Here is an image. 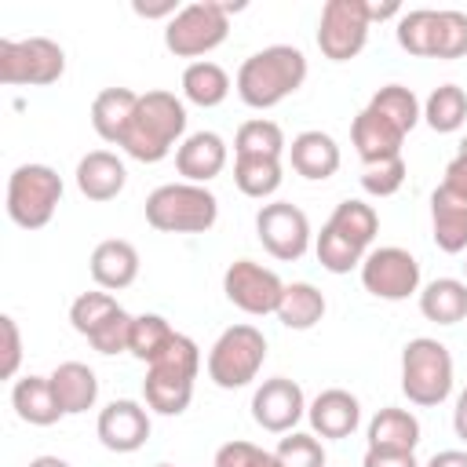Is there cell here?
I'll return each mask as SVG.
<instances>
[{"label": "cell", "mask_w": 467, "mask_h": 467, "mask_svg": "<svg viewBox=\"0 0 467 467\" xmlns=\"http://www.w3.org/2000/svg\"><path fill=\"white\" fill-rule=\"evenodd\" d=\"M365 0H325L317 18V47L328 62H350L368 44Z\"/></svg>", "instance_id": "obj_10"}, {"label": "cell", "mask_w": 467, "mask_h": 467, "mask_svg": "<svg viewBox=\"0 0 467 467\" xmlns=\"http://www.w3.org/2000/svg\"><path fill=\"white\" fill-rule=\"evenodd\" d=\"M423 467H467V449H441Z\"/></svg>", "instance_id": "obj_49"}, {"label": "cell", "mask_w": 467, "mask_h": 467, "mask_svg": "<svg viewBox=\"0 0 467 467\" xmlns=\"http://www.w3.org/2000/svg\"><path fill=\"white\" fill-rule=\"evenodd\" d=\"M368 109H376V113H383L387 120H394L405 135L423 120V106H420L416 91L405 88V84H383V88L368 99Z\"/></svg>", "instance_id": "obj_34"}, {"label": "cell", "mask_w": 467, "mask_h": 467, "mask_svg": "<svg viewBox=\"0 0 467 467\" xmlns=\"http://www.w3.org/2000/svg\"><path fill=\"white\" fill-rule=\"evenodd\" d=\"M201 372V347L175 332L171 343L146 365L142 379V398L146 409L157 416H182L193 401V379Z\"/></svg>", "instance_id": "obj_3"}, {"label": "cell", "mask_w": 467, "mask_h": 467, "mask_svg": "<svg viewBox=\"0 0 467 467\" xmlns=\"http://www.w3.org/2000/svg\"><path fill=\"white\" fill-rule=\"evenodd\" d=\"M328 226H332L336 234H343L347 241H354L358 248L368 252V244H372L376 234H379V215H376V208H372L368 201L347 197V201H339L336 212L328 215Z\"/></svg>", "instance_id": "obj_31"}, {"label": "cell", "mask_w": 467, "mask_h": 467, "mask_svg": "<svg viewBox=\"0 0 467 467\" xmlns=\"http://www.w3.org/2000/svg\"><path fill=\"white\" fill-rule=\"evenodd\" d=\"M131 314L120 306L113 317H106L91 336H88V343L99 350V354H124L128 350V343H131Z\"/></svg>", "instance_id": "obj_43"}, {"label": "cell", "mask_w": 467, "mask_h": 467, "mask_svg": "<svg viewBox=\"0 0 467 467\" xmlns=\"http://www.w3.org/2000/svg\"><path fill=\"white\" fill-rule=\"evenodd\" d=\"M285 153H288V142L277 120L252 117L234 135V157H285Z\"/></svg>", "instance_id": "obj_33"}, {"label": "cell", "mask_w": 467, "mask_h": 467, "mask_svg": "<svg viewBox=\"0 0 467 467\" xmlns=\"http://www.w3.org/2000/svg\"><path fill=\"white\" fill-rule=\"evenodd\" d=\"M368 449H394V452H416L420 445V420L409 409L387 405L368 420Z\"/></svg>", "instance_id": "obj_26"}, {"label": "cell", "mask_w": 467, "mask_h": 467, "mask_svg": "<svg viewBox=\"0 0 467 467\" xmlns=\"http://www.w3.org/2000/svg\"><path fill=\"white\" fill-rule=\"evenodd\" d=\"M182 99L186 102H193V106H201V109H212V106H219V102H226V95H230V73L219 66V62H212V58H201V62H190L186 69H182Z\"/></svg>", "instance_id": "obj_28"}, {"label": "cell", "mask_w": 467, "mask_h": 467, "mask_svg": "<svg viewBox=\"0 0 467 467\" xmlns=\"http://www.w3.org/2000/svg\"><path fill=\"white\" fill-rule=\"evenodd\" d=\"M120 310V303H117V296L113 292H102V288H95V292H80L73 303H69V325L88 339L106 317H113Z\"/></svg>", "instance_id": "obj_38"}, {"label": "cell", "mask_w": 467, "mask_h": 467, "mask_svg": "<svg viewBox=\"0 0 467 467\" xmlns=\"http://www.w3.org/2000/svg\"><path fill=\"white\" fill-rule=\"evenodd\" d=\"M361 285L376 299L401 303L420 292V263L409 248H398V244L368 248V255L361 263Z\"/></svg>", "instance_id": "obj_12"}, {"label": "cell", "mask_w": 467, "mask_h": 467, "mask_svg": "<svg viewBox=\"0 0 467 467\" xmlns=\"http://www.w3.org/2000/svg\"><path fill=\"white\" fill-rule=\"evenodd\" d=\"M131 11H135L139 18H168V22L179 15L175 0H157V4H142V0H135V4H131Z\"/></svg>", "instance_id": "obj_47"}, {"label": "cell", "mask_w": 467, "mask_h": 467, "mask_svg": "<svg viewBox=\"0 0 467 467\" xmlns=\"http://www.w3.org/2000/svg\"><path fill=\"white\" fill-rule=\"evenodd\" d=\"M314 252H317V263L328 270V274H350V270H361L365 263V248H358L354 241H347L343 234H336L328 223L321 226V234L314 237Z\"/></svg>", "instance_id": "obj_35"}, {"label": "cell", "mask_w": 467, "mask_h": 467, "mask_svg": "<svg viewBox=\"0 0 467 467\" xmlns=\"http://www.w3.org/2000/svg\"><path fill=\"white\" fill-rule=\"evenodd\" d=\"M441 186H449L452 193L467 197V157L456 153V157L445 164V179H441Z\"/></svg>", "instance_id": "obj_46"}, {"label": "cell", "mask_w": 467, "mask_h": 467, "mask_svg": "<svg viewBox=\"0 0 467 467\" xmlns=\"http://www.w3.org/2000/svg\"><path fill=\"white\" fill-rule=\"evenodd\" d=\"M0 332H4V361H0V376L4 379H15L18 376V365H22V332H18V321L11 314L0 317Z\"/></svg>", "instance_id": "obj_44"}, {"label": "cell", "mask_w": 467, "mask_h": 467, "mask_svg": "<svg viewBox=\"0 0 467 467\" xmlns=\"http://www.w3.org/2000/svg\"><path fill=\"white\" fill-rule=\"evenodd\" d=\"M288 164L296 175L310 179V182H325L339 171L343 157H339V142L321 131V128H310V131H299L292 142H288Z\"/></svg>", "instance_id": "obj_18"}, {"label": "cell", "mask_w": 467, "mask_h": 467, "mask_svg": "<svg viewBox=\"0 0 467 467\" xmlns=\"http://www.w3.org/2000/svg\"><path fill=\"white\" fill-rule=\"evenodd\" d=\"M62 204V175L51 164H18L7 175V219L22 230H44Z\"/></svg>", "instance_id": "obj_7"}, {"label": "cell", "mask_w": 467, "mask_h": 467, "mask_svg": "<svg viewBox=\"0 0 467 467\" xmlns=\"http://www.w3.org/2000/svg\"><path fill=\"white\" fill-rule=\"evenodd\" d=\"M452 431H456V438L467 445V387L456 394V409H452Z\"/></svg>", "instance_id": "obj_50"}, {"label": "cell", "mask_w": 467, "mask_h": 467, "mask_svg": "<svg viewBox=\"0 0 467 467\" xmlns=\"http://www.w3.org/2000/svg\"><path fill=\"white\" fill-rule=\"evenodd\" d=\"M186 139V102L175 91L153 88L139 95V106L128 120L120 150L139 164H157Z\"/></svg>", "instance_id": "obj_1"}, {"label": "cell", "mask_w": 467, "mask_h": 467, "mask_svg": "<svg viewBox=\"0 0 467 467\" xmlns=\"http://www.w3.org/2000/svg\"><path fill=\"white\" fill-rule=\"evenodd\" d=\"M241 7L244 4H223V0H197V4L179 7V15L171 22H164V47L175 58L201 62V55L215 51L226 40L230 15Z\"/></svg>", "instance_id": "obj_6"}, {"label": "cell", "mask_w": 467, "mask_h": 467, "mask_svg": "<svg viewBox=\"0 0 467 467\" xmlns=\"http://www.w3.org/2000/svg\"><path fill=\"white\" fill-rule=\"evenodd\" d=\"M153 467H171V463H153Z\"/></svg>", "instance_id": "obj_54"}, {"label": "cell", "mask_w": 467, "mask_h": 467, "mask_svg": "<svg viewBox=\"0 0 467 467\" xmlns=\"http://www.w3.org/2000/svg\"><path fill=\"white\" fill-rule=\"evenodd\" d=\"M66 51L51 36H26V40H0V84L7 88H47L62 80Z\"/></svg>", "instance_id": "obj_9"}, {"label": "cell", "mask_w": 467, "mask_h": 467, "mask_svg": "<svg viewBox=\"0 0 467 467\" xmlns=\"http://www.w3.org/2000/svg\"><path fill=\"white\" fill-rule=\"evenodd\" d=\"M124 182H128V168L113 150H91L77 161V190L95 204L113 201L124 190Z\"/></svg>", "instance_id": "obj_21"}, {"label": "cell", "mask_w": 467, "mask_h": 467, "mask_svg": "<svg viewBox=\"0 0 467 467\" xmlns=\"http://www.w3.org/2000/svg\"><path fill=\"white\" fill-rule=\"evenodd\" d=\"M463 281H467V263H463Z\"/></svg>", "instance_id": "obj_53"}, {"label": "cell", "mask_w": 467, "mask_h": 467, "mask_svg": "<svg viewBox=\"0 0 467 467\" xmlns=\"http://www.w3.org/2000/svg\"><path fill=\"white\" fill-rule=\"evenodd\" d=\"M467 55V15L456 7L438 11V26H434V44H431V58H463Z\"/></svg>", "instance_id": "obj_39"}, {"label": "cell", "mask_w": 467, "mask_h": 467, "mask_svg": "<svg viewBox=\"0 0 467 467\" xmlns=\"http://www.w3.org/2000/svg\"><path fill=\"white\" fill-rule=\"evenodd\" d=\"M219 219V201L197 182H164L146 197V223L161 234H208Z\"/></svg>", "instance_id": "obj_4"}, {"label": "cell", "mask_w": 467, "mask_h": 467, "mask_svg": "<svg viewBox=\"0 0 467 467\" xmlns=\"http://www.w3.org/2000/svg\"><path fill=\"white\" fill-rule=\"evenodd\" d=\"M306 416L303 387L288 376H270L252 394V420L270 434H288Z\"/></svg>", "instance_id": "obj_14"}, {"label": "cell", "mask_w": 467, "mask_h": 467, "mask_svg": "<svg viewBox=\"0 0 467 467\" xmlns=\"http://www.w3.org/2000/svg\"><path fill=\"white\" fill-rule=\"evenodd\" d=\"M401 394L420 409H434L452 394V354L441 339L416 336L401 347Z\"/></svg>", "instance_id": "obj_5"}, {"label": "cell", "mask_w": 467, "mask_h": 467, "mask_svg": "<svg viewBox=\"0 0 467 467\" xmlns=\"http://www.w3.org/2000/svg\"><path fill=\"white\" fill-rule=\"evenodd\" d=\"M409 168H405V157H394V161H379V164H365L361 168V190L368 197H390L401 190Z\"/></svg>", "instance_id": "obj_41"}, {"label": "cell", "mask_w": 467, "mask_h": 467, "mask_svg": "<svg viewBox=\"0 0 467 467\" xmlns=\"http://www.w3.org/2000/svg\"><path fill=\"white\" fill-rule=\"evenodd\" d=\"M420 314L434 325H456L467 317V281L434 277L420 288Z\"/></svg>", "instance_id": "obj_27"}, {"label": "cell", "mask_w": 467, "mask_h": 467, "mask_svg": "<svg viewBox=\"0 0 467 467\" xmlns=\"http://www.w3.org/2000/svg\"><path fill=\"white\" fill-rule=\"evenodd\" d=\"M303 80H306V55L292 44H270L241 62L234 88L248 109H274L277 102L296 95Z\"/></svg>", "instance_id": "obj_2"}, {"label": "cell", "mask_w": 467, "mask_h": 467, "mask_svg": "<svg viewBox=\"0 0 467 467\" xmlns=\"http://www.w3.org/2000/svg\"><path fill=\"white\" fill-rule=\"evenodd\" d=\"M423 120L438 135H452L467 120V91L460 84H438L423 102Z\"/></svg>", "instance_id": "obj_32"}, {"label": "cell", "mask_w": 467, "mask_h": 467, "mask_svg": "<svg viewBox=\"0 0 467 467\" xmlns=\"http://www.w3.org/2000/svg\"><path fill=\"white\" fill-rule=\"evenodd\" d=\"M47 379H51L55 398H58L66 416H80V412L95 409V401H99V376L84 361H62V365L51 368Z\"/></svg>", "instance_id": "obj_24"}, {"label": "cell", "mask_w": 467, "mask_h": 467, "mask_svg": "<svg viewBox=\"0 0 467 467\" xmlns=\"http://www.w3.org/2000/svg\"><path fill=\"white\" fill-rule=\"evenodd\" d=\"M266 361V336L255 325H230L208 350V379L219 390L248 387Z\"/></svg>", "instance_id": "obj_8"}, {"label": "cell", "mask_w": 467, "mask_h": 467, "mask_svg": "<svg viewBox=\"0 0 467 467\" xmlns=\"http://www.w3.org/2000/svg\"><path fill=\"white\" fill-rule=\"evenodd\" d=\"M434 26H438V11H434V7H412V11H401L398 29H394L398 47H401V51H409V55L431 58Z\"/></svg>", "instance_id": "obj_36"}, {"label": "cell", "mask_w": 467, "mask_h": 467, "mask_svg": "<svg viewBox=\"0 0 467 467\" xmlns=\"http://www.w3.org/2000/svg\"><path fill=\"white\" fill-rule=\"evenodd\" d=\"M26 467H69L62 456H51V452H44V456H33Z\"/></svg>", "instance_id": "obj_51"}, {"label": "cell", "mask_w": 467, "mask_h": 467, "mask_svg": "<svg viewBox=\"0 0 467 467\" xmlns=\"http://www.w3.org/2000/svg\"><path fill=\"white\" fill-rule=\"evenodd\" d=\"M456 153H460V157H467V135L460 139V150H456Z\"/></svg>", "instance_id": "obj_52"}, {"label": "cell", "mask_w": 467, "mask_h": 467, "mask_svg": "<svg viewBox=\"0 0 467 467\" xmlns=\"http://www.w3.org/2000/svg\"><path fill=\"white\" fill-rule=\"evenodd\" d=\"M281 179H285L281 157H234V182L252 201L274 197L281 190Z\"/></svg>", "instance_id": "obj_30"}, {"label": "cell", "mask_w": 467, "mask_h": 467, "mask_svg": "<svg viewBox=\"0 0 467 467\" xmlns=\"http://www.w3.org/2000/svg\"><path fill=\"white\" fill-rule=\"evenodd\" d=\"M277 460H281V467H325V445H321V438L310 431H288L281 441H277Z\"/></svg>", "instance_id": "obj_40"}, {"label": "cell", "mask_w": 467, "mask_h": 467, "mask_svg": "<svg viewBox=\"0 0 467 467\" xmlns=\"http://www.w3.org/2000/svg\"><path fill=\"white\" fill-rule=\"evenodd\" d=\"M361 467H420L416 452H394V449H365Z\"/></svg>", "instance_id": "obj_45"}, {"label": "cell", "mask_w": 467, "mask_h": 467, "mask_svg": "<svg viewBox=\"0 0 467 467\" xmlns=\"http://www.w3.org/2000/svg\"><path fill=\"white\" fill-rule=\"evenodd\" d=\"M171 336H175V328L168 325V317H161V314H139V317L131 321V343H128V354L150 365V361L171 343Z\"/></svg>", "instance_id": "obj_37"}, {"label": "cell", "mask_w": 467, "mask_h": 467, "mask_svg": "<svg viewBox=\"0 0 467 467\" xmlns=\"http://www.w3.org/2000/svg\"><path fill=\"white\" fill-rule=\"evenodd\" d=\"M325 310H328V303H325L321 288H314L310 281H292V285H285V296H281V306L274 317L292 332H306L325 317Z\"/></svg>", "instance_id": "obj_29"}, {"label": "cell", "mask_w": 467, "mask_h": 467, "mask_svg": "<svg viewBox=\"0 0 467 467\" xmlns=\"http://www.w3.org/2000/svg\"><path fill=\"white\" fill-rule=\"evenodd\" d=\"M223 292L237 310H244L252 317H266V314H277L285 281L255 259H234L223 274Z\"/></svg>", "instance_id": "obj_13"}, {"label": "cell", "mask_w": 467, "mask_h": 467, "mask_svg": "<svg viewBox=\"0 0 467 467\" xmlns=\"http://www.w3.org/2000/svg\"><path fill=\"white\" fill-rule=\"evenodd\" d=\"M88 270L102 292H120V288L135 285V277H139V248L124 237H106L91 248Z\"/></svg>", "instance_id": "obj_19"}, {"label": "cell", "mask_w": 467, "mask_h": 467, "mask_svg": "<svg viewBox=\"0 0 467 467\" xmlns=\"http://www.w3.org/2000/svg\"><path fill=\"white\" fill-rule=\"evenodd\" d=\"M150 409L131 398L109 401L95 420V434L109 452H139L150 441Z\"/></svg>", "instance_id": "obj_15"}, {"label": "cell", "mask_w": 467, "mask_h": 467, "mask_svg": "<svg viewBox=\"0 0 467 467\" xmlns=\"http://www.w3.org/2000/svg\"><path fill=\"white\" fill-rule=\"evenodd\" d=\"M212 467H281V460H277V452H270V449H259V445H252V441L234 438V441H226V445L215 449Z\"/></svg>", "instance_id": "obj_42"}, {"label": "cell", "mask_w": 467, "mask_h": 467, "mask_svg": "<svg viewBox=\"0 0 467 467\" xmlns=\"http://www.w3.org/2000/svg\"><path fill=\"white\" fill-rule=\"evenodd\" d=\"M431 234L445 255H460L467 248V197L438 186L431 193Z\"/></svg>", "instance_id": "obj_22"}, {"label": "cell", "mask_w": 467, "mask_h": 467, "mask_svg": "<svg viewBox=\"0 0 467 467\" xmlns=\"http://www.w3.org/2000/svg\"><path fill=\"white\" fill-rule=\"evenodd\" d=\"M365 15H368V26L387 22V18H401V4L398 0H365Z\"/></svg>", "instance_id": "obj_48"}, {"label": "cell", "mask_w": 467, "mask_h": 467, "mask_svg": "<svg viewBox=\"0 0 467 467\" xmlns=\"http://www.w3.org/2000/svg\"><path fill=\"white\" fill-rule=\"evenodd\" d=\"M11 409L29 427H51V423H58L66 416L47 376H22V379H15V387H11Z\"/></svg>", "instance_id": "obj_23"}, {"label": "cell", "mask_w": 467, "mask_h": 467, "mask_svg": "<svg viewBox=\"0 0 467 467\" xmlns=\"http://www.w3.org/2000/svg\"><path fill=\"white\" fill-rule=\"evenodd\" d=\"M350 142H354V153L361 157V164H379V161H394L401 157V142H405V131L387 120L383 113L376 109H361L350 124Z\"/></svg>", "instance_id": "obj_17"}, {"label": "cell", "mask_w": 467, "mask_h": 467, "mask_svg": "<svg viewBox=\"0 0 467 467\" xmlns=\"http://www.w3.org/2000/svg\"><path fill=\"white\" fill-rule=\"evenodd\" d=\"M306 420L317 438H350L361 423V401L343 387H328L306 405Z\"/></svg>", "instance_id": "obj_20"}, {"label": "cell", "mask_w": 467, "mask_h": 467, "mask_svg": "<svg viewBox=\"0 0 467 467\" xmlns=\"http://www.w3.org/2000/svg\"><path fill=\"white\" fill-rule=\"evenodd\" d=\"M255 237L259 244L281 259V263H296L306 255L314 234H310V219L299 204L292 201H270L255 212Z\"/></svg>", "instance_id": "obj_11"}, {"label": "cell", "mask_w": 467, "mask_h": 467, "mask_svg": "<svg viewBox=\"0 0 467 467\" xmlns=\"http://www.w3.org/2000/svg\"><path fill=\"white\" fill-rule=\"evenodd\" d=\"M135 106H139V91H131V88H102L91 99V128H95V135L102 142H109V146H120Z\"/></svg>", "instance_id": "obj_25"}, {"label": "cell", "mask_w": 467, "mask_h": 467, "mask_svg": "<svg viewBox=\"0 0 467 467\" xmlns=\"http://www.w3.org/2000/svg\"><path fill=\"white\" fill-rule=\"evenodd\" d=\"M226 157H230V150H226V139L219 131H193L175 150V171L182 175V182L204 186L215 175H223Z\"/></svg>", "instance_id": "obj_16"}]
</instances>
